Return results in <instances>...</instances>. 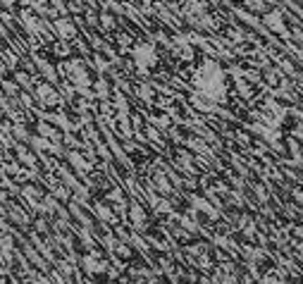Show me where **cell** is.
<instances>
[{"label":"cell","instance_id":"1","mask_svg":"<svg viewBox=\"0 0 303 284\" xmlns=\"http://www.w3.org/2000/svg\"><path fill=\"white\" fill-rule=\"evenodd\" d=\"M198 86L210 98H217L225 91V74L217 70V65L206 63V67L198 72Z\"/></svg>","mask_w":303,"mask_h":284},{"label":"cell","instance_id":"2","mask_svg":"<svg viewBox=\"0 0 303 284\" xmlns=\"http://www.w3.org/2000/svg\"><path fill=\"white\" fill-rule=\"evenodd\" d=\"M134 60L141 70H151L153 65L158 63V55H155V48L151 43H141L136 50H134Z\"/></svg>","mask_w":303,"mask_h":284}]
</instances>
